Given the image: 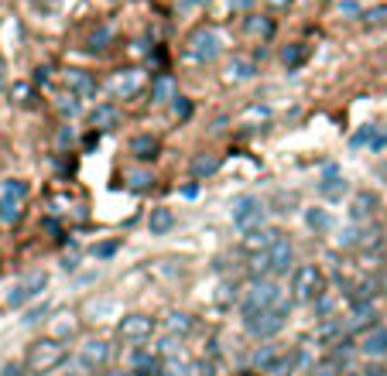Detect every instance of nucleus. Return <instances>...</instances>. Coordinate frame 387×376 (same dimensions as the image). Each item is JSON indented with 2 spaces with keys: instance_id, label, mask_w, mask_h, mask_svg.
Segmentation results:
<instances>
[{
  "instance_id": "f257e3e1",
  "label": "nucleus",
  "mask_w": 387,
  "mask_h": 376,
  "mask_svg": "<svg viewBox=\"0 0 387 376\" xmlns=\"http://www.w3.org/2000/svg\"><path fill=\"white\" fill-rule=\"evenodd\" d=\"M24 205H28V182H21V178L0 182V222L3 226L17 222L21 212H24Z\"/></svg>"
},
{
  "instance_id": "f03ea898",
  "label": "nucleus",
  "mask_w": 387,
  "mask_h": 376,
  "mask_svg": "<svg viewBox=\"0 0 387 376\" xmlns=\"http://www.w3.org/2000/svg\"><path fill=\"white\" fill-rule=\"evenodd\" d=\"M219 52H223V34L216 28H195L189 34V45H186L189 62H199V65L212 62V59H219Z\"/></svg>"
},
{
  "instance_id": "7ed1b4c3",
  "label": "nucleus",
  "mask_w": 387,
  "mask_h": 376,
  "mask_svg": "<svg viewBox=\"0 0 387 376\" xmlns=\"http://www.w3.org/2000/svg\"><path fill=\"white\" fill-rule=\"evenodd\" d=\"M62 356H66V349L59 346V339H41V342L31 346V353L24 359V370H31V373H52L55 363H62Z\"/></svg>"
},
{
  "instance_id": "20e7f679",
  "label": "nucleus",
  "mask_w": 387,
  "mask_h": 376,
  "mask_svg": "<svg viewBox=\"0 0 387 376\" xmlns=\"http://www.w3.org/2000/svg\"><path fill=\"white\" fill-rule=\"evenodd\" d=\"M291 287H295V297L298 301H315L322 291H326V278L315 264H301L291 278Z\"/></svg>"
},
{
  "instance_id": "39448f33",
  "label": "nucleus",
  "mask_w": 387,
  "mask_h": 376,
  "mask_svg": "<svg viewBox=\"0 0 387 376\" xmlns=\"http://www.w3.org/2000/svg\"><path fill=\"white\" fill-rule=\"evenodd\" d=\"M281 301V291H278V284L271 281H257L250 291H247V297H244V315H254V311H268V308H275Z\"/></svg>"
},
{
  "instance_id": "423d86ee",
  "label": "nucleus",
  "mask_w": 387,
  "mask_h": 376,
  "mask_svg": "<svg viewBox=\"0 0 387 376\" xmlns=\"http://www.w3.org/2000/svg\"><path fill=\"white\" fill-rule=\"evenodd\" d=\"M244 325H247V332H254V335H275L281 325H285V308L278 304V308H268V311H254V315H244Z\"/></svg>"
},
{
  "instance_id": "0eeeda50",
  "label": "nucleus",
  "mask_w": 387,
  "mask_h": 376,
  "mask_svg": "<svg viewBox=\"0 0 387 376\" xmlns=\"http://www.w3.org/2000/svg\"><path fill=\"white\" fill-rule=\"evenodd\" d=\"M45 284H48V274H41V271H34V274H28L21 284H14L10 287V294H7V304L10 308H21L24 301H34L41 291H45Z\"/></svg>"
},
{
  "instance_id": "6e6552de",
  "label": "nucleus",
  "mask_w": 387,
  "mask_h": 376,
  "mask_svg": "<svg viewBox=\"0 0 387 376\" xmlns=\"http://www.w3.org/2000/svg\"><path fill=\"white\" fill-rule=\"evenodd\" d=\"M233 222H237L244 233H247V229H257V226L264 222V205H261V198H254V195H247V198H237Z\"/></svg>"
},
{
  "instance_id": "1a4fd4ad",
  "label": "nucleus",
  "mask_w": 387,
  "mask_h": 376,
  "mask_svg": "<svg viewBox=\"0 0 387 376\" xmlns=\"http://www.w3.org/2000/svg\"><path fill=\"white\" fill-rule=\"evenodd\" d=\"M151 332H155V322L148 315L120 318V339H127V342H144V339H151Z\"/></svg>"
},
{
  "instance_id": "9d476101",
  "label": "nucleus",
  "mask_w": 387,
  "mask_h": 376,
  "mask_svg": "<svg viewBox=\"0 0 387 376\" xmlns=\"http://www.w3.org/2000/svg\"><path fill=\"white\" fill-rule=\"evenodd\" d=\"M137 90H141V72L137 69H123L110 79V96H117V99H130V96H137Z\"/></svg>"
},
{
  "instance_id": "9b49d317",
  "label": "nucleus",
  "mask_w": 387,
  "mask_h": 376,
  "mask_svg": "<svg viewBox=\"0 0 387 376\" xmlns=\"http://www.w3.org/2000/svg\"><path fill=\"white\" fill-rule=\"evenodd\" d=\"M268 264H271V271H275V274H288L291 264H295V250H291V243L275 240V243H271V250H268Z\"/></svg>"
},
{
  "instance_id": "f8f14e48",
  "label": "nucleus",
  "mask_w": 387,
  "mask_h": 376,
  "mask_svg": "<svg viewBox=\"0 0 387 376\" xmlns=\"http://www.w3.org/2000/svg\"><path fill=\"white\" fill-rule=\"evenodd\" d=\"M130 151H134V158H141V161H155V158L161 154V144H158V137H151V134H137V137L130 140Z\"/></svg>"
},
{
  "instance_id": "ddd939ff",
  "label": "nucleus",
  "mask_w": 387,
  "mask_h": 376,
  "mask_svg": "<svg viewBox=\"0 0 387 376\" xmlns=\"http://www.w3.org/2000/svg\"><path fill=\"white\" fill-rule=\"evenodd\" d=\"M120 123V113H117V106H110V103H103L97 106L93 113H90V127L93 130H110V127H117Z\"/></svg>"
},
{
  "instance_id": "4468645a",
  "label": "nucleus",
  "mask_w": 387,
  "mask_h": 376,
  "mask_svg": "<svg viewBox=\"0 0 387 376\" xmlns=\"http://www.w3.org/2000/svg\"><path fill=\"white\" fill-rule=\"evenodd\" d=\"M360 353L364 356H387V328H374L370 335H364Z\"/></svg>"
},
{
  "instance_id": "2eb2a0df",
  "label": "nucleus",
  "mask_w": 387,
  "mask_h": 376,
  "mask_svg": "<svg viewBox=\"0 0 387 376\" xmlns=\"http://www.w3.org/2000/svg\"><path fill=\"white\" fill-rule=\"evenodd\" d=\"M172 226H175V212L172 209H155L151 219H148L151 236H165V233H172Z\"/></svg>"
},
{
  "instance_id": "dca6fc26",
  "label": "nucleus",
  "mask_w": 387,
  "mask_h": 376,
  "mask_svg": "<svg viewBox=\"0 0 387 376\" xmlns=\"http://www.w3.org/2000/svg\"><path fill=\"white\" fill-rule=\"evenodd\" d=\"M66 83L72 86V93L83 96V99H90V96L97 93V83H93L86 72H76V69H69V72H66Z\"/></svg>"
},
{
  "instance_id": "f3484780",
  "label": "nucleus",
  "mask_w": 387,
  "mask_h": 376,
  "mask_svg": "<svg viewBox=\"0 0 387 376\" xmlns=\"http://www.w3.org/2000/svg\"><path fill=\"white\" fill-rule=\"evenodd\" d=\"M305 226L315 229V233H329V229H333L329 209H305Z\"/></svg>"
},
{
  "instance_id": "a211bd4d",
  "label": "nucleus",
  "mask_w": 387,
  "mask_h": 376,
  "mask_svg": "<svg viewBox=\"0 0 387 376\" xmlns=\"http://www.w3.org/2000/svg\"><path fill=\"white\" fill-rule=\"evenodd\" d=\"M110 359V346L106 342H86L83 346V363L86 366H103Z\"/></svg>"
},
{
  "instance_id": "6ab92c4d",
  "label": "nucleus",
  "mask_w": 387,
  "mask_h": 376,
  "mask_svg": "<svg viewBox=\"0 0 387 376\" xmlns=\"http://www.w3.org/2000/svg\"><path fill=\"white\" fill-rule=\"evenodd\" d=\"M254 76V62H247V59H233L230 65H226V83H244V79H250Z\"/></svg>"
},
{
  "instance_id": "aec40b11",
  "label": "nucleus",
  "mask_w": 387,
  "mask_h": 376,
  "mask_svg": "<svg viewBox=\"0 0 387 376\" xmlns=\"http://www.w3.org/2000/svg\"><path fill=\"white\" fill-rule=\"evenodd\" d=\"M374 205H377V195H370V191H357L350 216H353V219H367V216H374Z\"/></svg>"
},
{
  "instance_id": "412c9836",
  "label": "nucleus",
  "mask_w": 387,
  "mask_h": 376,
  "mask_svg": "<svg viewBox=\"0 0 387 376\" xmlns=\"http://www.w3.org/2000/svg\"><path fill=\"white\" fill-rule=\"evenodd\" d=\"M212 171H219V158L216 154H199V158H192V178H209Z\"/></svg>"
},
{
  "instance_id": "4be33fe9",
  "label": "nucleus",
  "mask_w": 387,
  "mask_h": 376,
  "mask_svg": "<svg viewBox=\"0 0 387 376\" xmlns=\"http://www.w3.org/2000/svg\"><path fill=\"white\" fill-rule=\"evenodd\" d=\"M322 195H326V198H329V202H336V198H343V195H346V182H343V178H339V175H336V171H333V178H329V175H326V178H322Z\"/></svg>"
},
{
  "instance_id": "5701e85b",
  "label": "nucleus",
  "mask_w": 387,
  "mask_h": 376,
  "mask_svg": "<svg viewBox=\"0 0 387 376\" xmlns=\"http://www.w3.org/2000/svg\"><path fill=\"white\" fill-rule=\"evenodd\" d=\"M110 41H113V28H110V24H103V28H97V31L90 34V41H86V45H90V52H103Z\"/></svg>"
},
{
  "instance_id": "b1692460",
  "label": "nucleus",
  "mask_w": 387,
  "mask_h": 376,
  "mask_svg": "<svg viewBox=\"0 0 387 376\" xmlns=\"http://www.w3.org/2000/svg\"><path fill=\"white\" fill-rule=\"evenodd\" d=\"M172 99H175V83L165 76L155 83V103H172Z\"/></svg>"
},
{
  "instance_id": "393cba45",
  "label": "nucleus",
  "mask_w": 387,
  "mask_h": 376,
  "mask_svg": "<svg viewBox=\"0 0 387 376\" xmlns=\"http://www.w3.org/2000/svg\"><path fill=\"white\" fill-rule=\"evenodd\" d=\"M52 332L55 335H72L76 332V315H69V311L59 315V322H52Z\"/></svg>"
},
{
  "instance_id": "a878e982",
  "label": "nucleus",
  "mask_w": 387,
  "mask_h": 376,
  "mask_svg": "<svg viewBox=\"0 0 387 376\" xmlns=\"http://www.w3.org/2000/svg\"><path fill=\"white\" fill-rule=\"evenodd\" d=\"M168 328L182 335V332H189V328H192V318H186L182 311H172V315H168Z\"/></svg>"
},
{
  "instance_id": "bb28decb",
  "label": "nucleus",
  "mask_w": 387,
  "mask_h": 376,
  "mask_svg": "<svg viewBox=\"0 0 387 376\" xmlns=\"http://www.w3.org/2000/svg\"><path fill=\"white\" fill-rule=\"evenodd\" d=\"M301 59H305V48H301V45H288V48L281 52V62H285V65H298Z\"/></svg>"
},
{
  "instance_id": "cd10ccee",
  "label": "nucleus",
  "mask_w": 387,
  "mask_h": 376,
  "mask_svg": "<svg viewBox=\"0 0 387 376\" xmlns=\"http://www.w3.org/2000/svg\"><path fill=\"white\" fill-rule=\"evenodd\" d=\"M10 96H14V103H21V106H24V103H31V99H34V90H31L28 83H17V86L10 90Z\"/></svg>"
},
{
  "instance_id": "c85d7f7f",
  "label": "nucleus",
  "mask_w": 387,
  "mask_h": 376,
  "mask_svg": "<svg viewBox=\"0 0 387 376\" xmlns=\"http://www.w3.org/2000/svg\"><path fill=\"white\" fill-rule=\"evenodd\" d=\"M117 250H120V240H110V243H97V247H93V257L106 260V257H113Z\"/></svg>"
},
{
  "instance_id": "c756f323",
  "label": "nucleus",
  "mask_w": 387,
  "mask_h": 376,
  "mask_svg": "<svg viewBox=\"0 0 387 376\" xmlns=\"http://www.w3.org/2000/svg\"><path fill=\"white\" fill-rule=\"evenodd\" d=\"M127 182H130V188H141V191H144L155 178H151V171H130V175H127Z\"/></svg>"
},
{
  "instance_id": "7c9ffc66",
  "label": "nucleus",
  "mask_w": 387,
  "mask_h": 376,
  "mask_svg": "<svg viewBox=\"0 0 387 376\" xmlns=\"http://www.w3.org/2000/svg\"><path fill=\"white\" fill-rule=\"evenodd\" d=\"M364 24H367V28H377V24H387V7H374V10H367Z\"/></svg>"
},
{
  "instance_id": "2f4dec72",
  "label": "nucleus",
  "mask_w": 387,
  "mask_h": 376,
  "mask_svg": "<svg viewBox=\"0 0 387 376\" xmlns=\"http://www.w3.org/2000/svg\"><path fill=\"white\" fill-rule=\"evenodd\" d=\"M161 376H189V370H186L182 363H165V370H161Z\"/></svg>"
},
{
  "instance_id": "473e14b6",
  "label": "nucleus",
  "mask_w": 387,
  "mask_h": 376,
  "mask_svg": "<svg viewBox=\"0 0 387 376\" xmlns=\"http://www.w3.org/2000/svg\"><path fill=\"white\" fill-rule=\"evenodd\" d=\"M339 14H360V3H353V0H343V3H339Z\"/></svg>"
},
{
  "instance_id": "72a5a7b5",
  "label": "nucleus",
  "mask_w": 387,
  "mask_h": 376,
  "mask_svg": "<svg viewBox=\"0 0 387 376\" xmlns=\"http://www.w3.org/2000/svg\"><path fill=\"white\" fill-rule=\"evenodd\" d=\"M3 376H21V366H17V363H10V366H3Z\"/></svg>"
},
{
  "instance_id": "f704fd0d",
  "label": "nucleus",
  "mask_w": 387,
  "mask_h": 376,
  "mask_svg": "<svg viewBox=\"0 0 387 376\" xmlns=\"http://www.w3.org/2000/svg\"><path fill=\"white\" fill-rule=\"evenodd\" d=\"M271 3H275V7H285V3H291V0H271Z\"/></svg>"
},
{
  "instance_id": "c9c22d12",
  "label": "nucleus",
  "mask_w": 387,
  "mask_h": 376,
  "mask_svg": "<svg viewBox=\"0 0 387 376\" xmlns=\"http://www.w3.org/2000/svg\"><path fill=\"white\" fill-rule=\"evenodd\" d=\"M0 90H3V69H0Z\"/></svg>"
},
{
  "instance_id": "e433bc0d",
  "label": "nucleus",
  "mask_w": 387,
  "mask_h": 376,
  "mask_svg": "<svg viewBox=\"0 0 387 376\" xmlns=\"http://www.w3.org/2000/svg\"><path fill=\"white\" fill-rule=\"evenodd\" d=\"M106 376H127V373H106Z\"/></svg>"
},
{
  "instance_id": "4c0bfd02",
  "label": "nucleus",
  "mask_w": 387,
  "mask_h": 376,
  "mask_svg": "<svg viewBox=\"0 0 387 376\" xmlns=\"http://www.w3.org/2000/svg\"><path fill=\"white\" fill-rule=\"evenodd\" d=\"M52 3H55V0H52Z\"/></svg>"
}]
</instances>
